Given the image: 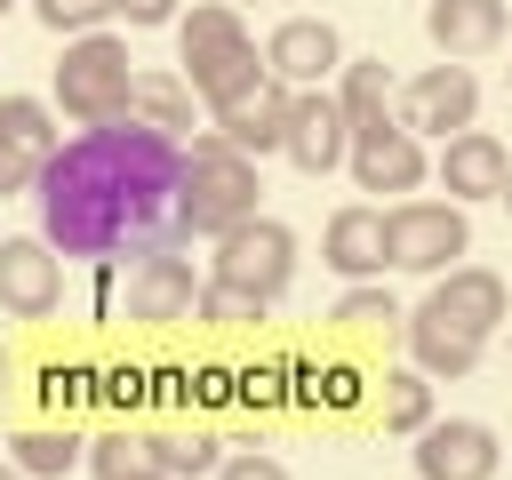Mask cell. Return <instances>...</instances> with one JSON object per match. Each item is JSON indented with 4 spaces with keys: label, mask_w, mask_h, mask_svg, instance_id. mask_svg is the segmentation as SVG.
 <instances>
[{
    "label": "cell",
    "mask_w": 512,
    "mask_h": 480,
    "mask_svg": "<svg viewBox=\"0 0 512 480\" xmlns=\"http://www.w3.org/2000/svg\"><path fill=\"white\" fill-rule=\"evenodd\" d=\"M176 184H184V144L168 128H152L136 112L96 120V128L64 136L32 176L40 240L56 256H80V264H120V256L176 248L184 240Z\"/></svg>",
    "instance_id": "1"
},
{
    "label": "cell",
    "mask_w": 512,
    "mask_h": 480,
    "mask_svg": "<svg viewBox=\"0 0 512 480\" xmlns=\"http://www.w3.org/2000/svg\"><path fill=\"white\" fill-rule=\"evenodd\" d=\"M256 192H264L256 160L232 152L216 128H200V136L184 144V184H176V224H184V240L232 232L240 216H256Z\"/></svg>",
    "instance_id": "2"
},
{
    "label": "cell",
    "mask_w": 512,
    "mask_h": 480,
    "mask_svg": "<svg viewBox=\"0 0 512 480\" xmlns=\"http://www.w3.org/2000/svg\"><path fill=\"white\" fill-rule=\"evenodd\" d=\"M128 88H136L128 40H112V32L64 40V64H56V104H64V120H80V128L120 120V112H128Z\"/></svg>",
    "instance_id": "3"
},
{
    "label": "cell",
    "mask_w": 512,
    "mask_h": 480,
    "mask_svg": "<svg viewBox=\"0 0 512 480\" xmlns=\"http://www.w3.org/2000/svg\"><path fill=\"white\" fill-rule=\"evenodd\" d=\"M208 280H224V288H240V296H256V304L288 296V280H296V232H288L280 216H264V208L240 216L232 232H216Z\"/></svg>",
    "instance_id": "4"
},
{
    "label": "cell",
    "mask_w": 512,
    "mask_h": 480,
    "mask_svg": "<svg viewBox=\"0 0 512 480\" xmlns=\"http://www.w3.org/2000/svg\"><path fill=\"white\" fill-rule=\"evenodd\" d=\"M472 248L464 200H392L384 208V264L400 272H448Z\"/></svg>",
    "instance_id": "5"
},
{
    "label": "cell",
    "mask_w": 512,
    "mask_h": 480,
    "mask_svg": "<svg viewBox=\"0 0 512 480\" xmlns=\"http://www.w3.org/2000/svg\"><path fill=\"white\" fill-rule=\"evenodd\" d=\"M472 112H480V80H472V64H424L416 80H400V96H392V120L408 128V136H456V128H472Z\"/></svg>",
    "instance_id": "6"
},
{
    "label": "cell",
    "mask_w": 512,
    "mask_h": 480,
    "mask_svg": "<svg viewBox=\"0 0 512 480\" xmlns=\"http://www.w3.org/2000/svg\"><path fill=\"white\" fill-rule=\"evenodd\" d=\"M344 144H352V120H344L336 88H288L280 152H288L304 176H328V168H344Z\"/></svg>",
    "instance_id": "7"
},
{
    "label": "cell",
    "mask_w": 512,
    "mask_h": 480,
    "mask_svg": "<svg viewBox=\"0 0 512 480\" xmlns=\"http://www.w3.org/2000/svg\"><path fill=\"white\" fill-rule=\"evenodd\" d=\"M344 168H352V184H360V192H416V184L432 176L424 136H408L400 120H368V128H352Z\"/></svg>",
    "instance_id": "8"
},
{
    "label": "cell",
    "mask_w": 512,
    "mask_h": 480,
    "mask_svg": "<svg viewBox=\"0 0 512 480\" xmlns=\"http://www.w3.org/2000/svg\"><path fill=\"white\" fill-rule=\"evenodd\" d=\"M496 464H504V448L480 416H432L416 432V472L424 480H496Z\"/></svg>",
    "instance_id": "9"
},
{
    "label": "cell",
    "mask_w": 512,
    "mask_h": 480,
    "mask_svg": "<svg viewBox=\"0 0 512 480\" xmlns=\"http://www.w3.org/2000/svg\"><path fill=\"white\" fill-rule=\"evenodd\" d=\"M64 304V256L32 232V240H0V312L8 320H48Z\"/></svg>",
    "instance_id": "10"
},
{
    "label": "cell",
    "mask_w": 512,
    "mask_h": 480,
    "mask_svg": "<svg viewBox=\"0 0 512 480\" xmlns=\"http://www.w3.org/2000/svg\"><path fill=\"white\" fill-rule=\"evenodd\" d=\"M336 64H344V40H336L328 16H288V24L264 40V72H272L280 88H328Z\"/></svg>",
    "instance_id": "11"
},
{
    "label": "cell",
    "mask_w": 512,
    "mask_h": 480,
    "mask_svg": "<svg viewBox=\"0 0 512 480\" xmlns=\"http://www.w3.org/2000/svg\"><path fill=\"white\" fill-rule=\"evenodd\" d=\"M192 296H200V280H192V264L176 248H152V256L128 264V320L176 328V320H192Z\"/></svg>",
    "instance_id": "12"
},
{
    "label": "cell",
    "mask_w": 512,
    "mask_h": 480,
    "mask_svg": "<svg viewBox=\"0 0 512 480\" xmlns=\"http://www.w3.org/2000/svg\"><path fill=\"white\" fill-rule=\"evenodd\" d=\"M400 328H408V360H416L424 376H472L480 352H488V336H472L464 320H448L432 296H424L416 312H400Z\"/></svg>",
    "instance_id": "13"
},
{
    "label": "cell",
    "mask_w": 512,
    "mask_h": 480,
    "mask_svg": "<svg viewBox=\"0 0 512 480\" xmlns=\"http://www.w3.org/2000/svg\"><path fill=\"white\" fill-rule=\"evenodd\" d=\"M504 176H512V152H504L488 128L440 136V184H448V200H496Z\"/></svg>",
    "instance_id": "14"
},
{
    "label": "cell",
    "mask_w": 512,
    "mask_h": 480,
    "mask_svg": "<svg viewBox=\"0 0 512 480\" xmlns=\"http://www.w3.org/2000/svg\"><path fill=\"white\" fill-rule=\"evenodd\" d=\"M432 304H440L448 320H464L472 336H496V328L512 320V296H504V280H496L488 264H448V272H432Z\"/></svg>",
    "instance_id": "15"
},
{
    "label": "cell",
    "mask_w": 512,
    "mask_h": 480,
    "mask_svg": "<svg viewBox=\"0 0 512 480\" xmlns=\"http://www.w3.org/2000/svg\"><path fill=\"white\" fill-rule=\"evenodd\" d=\"M280 120H288V88L264 72L248 96H232V104H216V136L232 144V152H248V160H264V152H280Z\"/></svg>",
    "instance_id": "16"
},
{
    "label": "cell",
    "mask_w": 512,
    "mask_h": 480,
    "mask_svg": "<svg viewBox=\"0 0 512 480\" xmlns=\"http://www.w3.org/2000/svg\"><path fill=\"white\" fill-rule=\"evenodd\" d=\"M320 264L336 280H376L384 272V208H336L328 216V240H320Z\"/></svg>",
    "instance_id": "17"
},
{
    "label": "cell",
    "mask_w": 512,
    "mask_h": 480,
    "mask_svg": "<svg viewBox=\"0 0 512 480\" xmlns=\"http://www.w3.org/2000/svg\"><path fill=\"white\" fill-rule=\"evenodd\" d=\"M504 0H432L424 8V32H432V48L440 56H488L496 40H504Z\"/></svg>",
    "instance_id": "18"
},
{
    "label": "cell",
    "mask_w": 512,
    "mask_h": 480,
    "mask_svg": "<svg viewBox=\"0 0 512 480\" xmlns=\"http://www.w3.org/2000/svg\"><path fill=\"white\" fill-rule=\"evenodd\" d=\"M264 80V56H256V40H240V48H216V56H192L184 64V88L216 112V104H232V96H248Z\"/></svg>",
    "instance_id": "19"
},
{
    "label": "cell",
    "mask_w": 512,
    "mask_h": 480,
    "mask_svg": "<svg viewBox=\"0 0 512 480\" xmlns=\"http://www.w3.org/2000/svg\"><path fill=\"white\" fill-rule=\"evenodd\" d=\"M392 96H400V80H392V64H384V56H344V64H336V104H344V120H352V128L392 120Z\"/></svg>",
    "instance_id": "20"
},
{
    "label": "cell",
    "mask_w": 512,
    "mask_h": 480,
    "mask_svg": "<svg viewBox=\"0 0 512 480\" xmlns=\"http://www.w3.org/2000/svg\"><path fill=\"white\" fill-rule=\"evenodd\" d=\"M80 432H56V424H32V432H16L8 440V464L24 472V480H64L72 464H80Z\"/></svg>",
    "instance_id": "21"
},
{
    "label": "cell",
    "mask_w": 512,
    "mask_h": 480,
    "mask_svg": "<svg viewBox=\"0 0 512 480\" xmlns=\"http://www.w3.org/2000/svg\"><path fill=\"white\" fill-rule=\"evenodd\" d=\"M128 112H136V120H152V128H168V136H184V128H192V88H184L176 72H136Z\"/></svg>",
    "instance_id": "22"
},
{
    "label": "cell",
    "mask_w": 512,
    "mask_h": 480,
    "mask_svg": "<svg viewBox=\"0 0 512 480\" xmlns=\"http://www.w3.org/2000/svg\"><path fill=\"white\" fill-rule=\"evenodd\" d=\"M144 464L168 472V480H200V472L224 464V448H216L208 432H144Z\"/></svg>",
    "instance_id": "23"
},
{
    "label": "cell",
    "mask_w": 512,
    "mask_h": 480,
    "mask_svg": "<svg viewBox=\"0 0 512 480\" xmlns=\"http://www.w3.org/2000/svg\"><path fill=\"white\" fill-rule=\"evenodd\" d=\"M176 40H184V64H192V56L240 48V40H248V24H240V8H232V0H200V8L176 24Z\"/></svg>",
    "instance_id": "24"
},
{
    "label": "cell",
    "mask_w": 512,
    "mask_h": 480,
    "mask_svg": "<svg viewBox=\"0 0 512 480\" xmlns=\"http://www.w3.org/2000/svg\"><path fill=\"white\" fill-rule=\"evenodd\" d=\"M424 424H432V376L424 368H392L384 376V432H408L416 440Z\"/></svg>",
    "instance_id": "25"
},
{
    "label": "cell",
    "mask_w": 512,
    "mask_h": 480,
    "mask_svg": "<svg viewBox=\"0 0 512 480\" xmlns=\"http://www.w3.org/2000/svg\"><path fill=\"white\" fill-rule=\"evenodd\" d=\"M80 464H88L96 480H128V472H144V432L112 424V432H96V440L80 448Z\"/></svg>",
    "instance_id": "26"
},
{
    "label": "cell",
    "mask_w": 512,
    "mask_h": 480,
    "mask_svg": "<svg viewBox=\"0 0 512 480\" xmlns=\"http://www.w3.org/2000/svg\"><path fill=\"white\" fill-rule=\"evenodd\" d=\"M336 328H392L400 320V304H392V288L384 280H352L344 296H336V312H328Z\"/></svg>",
    "instance_id": "27"
},
{
    "label": "cell",
    "mask_w": 512,
    "mask_h": 480,
    "mask_svg": "<svg viewBox=\"0 0 512 480\" xmlns=\"http://www.w3.org/2000/svg\"><path fill=\"white\" fill-rule=\"evenodd\" d=\"M0 128H8L16 144H32L40 160H48L56 144H64V136H56V112H48L40 96H0Z\"/></svg>",
    "instance_id": "28"
},
{
    "label": "cell",
    "mask_w": 512,
    "mask_h": 480,
    "mask_svg": "<svg viewBox=\"0 0 512 480\" xmlns=\"http://www.w3.org/2000/svg\"><path fill=\"white\" fill-rule=\"evenodd\" d=\"M192 320H200V328H248V320H264V304H256V296H240V288H224V280H200Z\"/></svg>",
    "instance_id": "29"
},
{
    "label": "cell",
    "mask_w": 512,
    "mask_h": 480,
    "mask_svg": "<svg viewBox=\"0 0 512 480\" xmlns=\"http://www.w3.org/2000/svg\"><path fill=\"white\" fill-rule=\"evenodd\" d=\"M32 8H40V24H48V32H64V40L104 32V16H112V0H32Z\"/></svg>",
    "instance_id": "30"
},
{
    "label": "cell",
    "mask_w": 512,
    "mask_h": 480,
    "mask_svg": "<svg viewBox=\"0 0 512 480\" xmlns=\"http://www.w3.org/2000/svg\"><path fill=\"white\" fill-rule=\"evenodd\" d=\"M232 400H240V408H288V368H280V360L240 368V376H232Z\"/></svg>",
    "instance_id": "31"
},
{
    "label": "cell",
    "mask_w": 512,
    "mask_h": 480,
    "mask_svg": "<svg viewBox=\"0 0 512 480\" xmlns=\"http://www.w3.org/2000/svg\"><path fill=\"white\" fill-rule=\"evenodd\" d=\"M32 176H40V152L0 128V200H8V192H32Z\"/></svg>",
    "instance_id": "32"
},
{
    "label": "cell",
    "mask_w": 512,
    "mask_h": 480,
    "mask_svg": "<svg viewBox=\"0 0 512 480\" xmlns=\"http://www.w3.org/2000/svg\"><path fill=\"white\" fill-rule=\"evenodd\" d=\"M208 480H288V464H280V456H264V448H240V456H224Z\"/></svg>",
    "instance_id": "33"
},
{
    "label": "cell",
    "mask_w": 512,
    "mask_h": 480,
    "mask_svg": "<svg viewBox=\"0 0 512 480\" xmlns=\"http://www.w3.org/2000/svg\"><path fill=\"white\" fill-rule=\"evenodd\" d=\"M40 392H48L56 408H72V400H88L96 384H88V368H40Z\"/></svg>",
    "instance_id": "34"
},
{
    "label": "cell",
    "mask_w": 512,
    "mask_h": 480,
    "mask_svg": "<svg viewBox=\"0 0 512 480\" xmlns=\"http://www.w3.org/2000/svg\"><path fill=\"white\" fill-rule=\"evenodd\" d=\"M96 392H104V400H112V408H136V400H144V392H152V384H144V376H136V368H104V376H96Z\"/></svg>",
    "instance_id": "35"
},
{
    "label": "cell",
    "mask_w": 512,
    "mask_h": 480,
    "mask_svg": "<svg viewBox=\"0 0 512 480\" xmlns=\"http://www.w3.org/2000/svg\"><path fill=\"white\" fill-rule=\"evenodd\" d=\"M112 16H128L136 32H152V24H176V0H112Z\"/></svg>",
    "instance_id": "36"
},
{
    "label": "cell",
    "mask_w": 512,
    "mask_h": 480,
    "mask_svg": "<svg viewBox=\"0 0 512 480\" xmlns=\"http://www.w3.org/2000/svg\"><path fill=\"white\" fill-rule=\"evenodd\" d=\"M128 480H168V472H152V464H144V472H128Z\"/></svg>",
    "instance_id": "37"
},
{
    "label": "cell",
    "mask_w": 512,
    "mask_h": 480,
    "mask_svg": "<svg viewBox=\"0 0 512 480\" xmlns=\"http://www.w3.org/2000/svg\"><path fill=\"white\" fill-rule=\"evenodd\" d=\"M496 200H504V208H512V176H504V192H496Z\"/></svg>",
    "instance_id": "38"
},
{
    "label": "cell",
    "mask_w": 512,
    "mask_h": 480,
    "mask_svg": "<svg viewBox=\"0 0 512 480\" xmlns=\"http://www.w3.org/2000/svg\"><path fill=\"white\" fill-rule=\"evenodd\" d=\"M0 480H24V472H16V464H0Z\"/></svg>",
    "instance_id": "39"
},
{
    "label": "cell",
    "mask_w": 512,
    "mask_h": 480,
    "mask_svg": "<svg viewBox=\"0 0 512 480\" xmlns=\"http://www.w3.org/2000/svg\"><path fill=\"white\" fill-rule=\"evenodd\" d=\"M8 8H16V0H0V16H8Z\"/></svg>",
    "instance_id": "40"
},
{
    "label": "cell",
    "mask_w": 512,
    "mask_h": 480,
    "mask_svg": "<svg viewBox=\"0 0 512 480\" xmlns=\"http://www.w3.org/2000/svg\"><path fill=\"white\" fill-rule=\"evenodd\" d=\"M232 8H240V0H232Z\"/></svg>",
    "instance_id": "41"
}]
</instances>
